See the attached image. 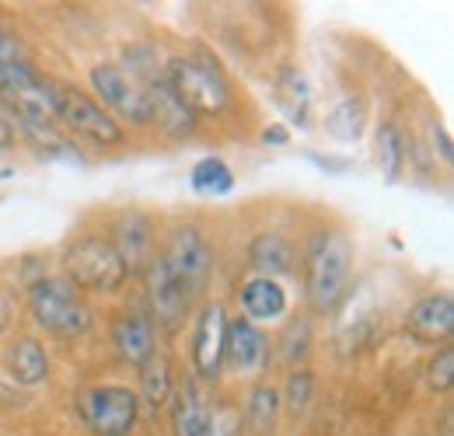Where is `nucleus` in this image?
<instances>
[{
	"label": "nucleus",
	"mask_w": 454,
	"mask_h": 436,
	"mask_svg": "<svg viewBox=\"0 0 454 436\" xmlns=\"http://www.w3.org/2000/svg\"><path fill=\"white\" fill-rule=\"evenodd\" d=\"M454 328V304L448 293L423 297L409 308L405 315V331L419 342H444Z\"/></svg>",
	"instance_id": "14"
},
{
	"label": "nucleus",
	"mask_w": 454,
	"mask_h": 436,
	"mask_svg": "<svg viewBox=\"0 0 454 436\" xmlns=\"http://www.w3.org/2000/svg\"><path fill=\"white\" fill-rule=\"evenodd\" d=\"M192 189L200 196H224L234 189V175L221 158H203L192 167Z\"/></svg>",
	"instance_id": "22"
},
{
	"label": "nucleus",
	"mask_w": 454,
	"mask_h": 436,
	"mask_svg": "<svg viewBox=\"0 0 454 436\" xmlns=\"http://www.w3.org/2000/svg\"><path fill=\"white\" fill-rule=\"evenodd\" d=\"M427 381L434 391H451V381H454V349L451 346H444L434 360H430V370H427Z\"/></svg>",
	"instance_id": "26"
},
{
	"label": "nucleus",
	"mask_w": 454,
	"mask_h": 436,
	"mask_svg": "<svg viewBox=\"0 0 454 436\" xmlns=\"http://www.w3.org/2000/svg\"><path fill=\"white\" fill-rule=\"evenodd\" d=\"M224 342H227V311L221 304H207L196 331H192V367L203 381H214L224 367Z\"/></svg>",
	"instance_id": "10"
},
{
	"label": "nucleus",
	"mask_w": 454,
	"mask_h": 436,
	"mask_svg": "<svg viewBox=\"0 0 454 436\" xmlns=\"http://www.w3.org/2000/svg\"><path fill=\"white\" fill-rule=\"evenodd\" d=\"M140 384H144V398L151 405H165L171 398V370L165 356H151L140 367Z\"/></svg>",
	"instance_id": "23"
},
{
	"label": "nucleus",
	"mask_w": 454,
	"mask_h": 436,
	"mask_svg": "<svg viewBox=\"0 0 454 436\" xmlns=\"http://www.w3.org/2000/svg\"><path fill=\"white\" fill-rule=\"evenodd\" d=\"M147 300H151L154 322L165 331H175L192 308V297L182 290V283L165 269V262L158 255L151 259V269H147Z\"/></svg>",
	"instance_id": "11"
},
{
	"label": "nucleus",
	"mask_w": 454,
	"mask_h": 436,
	"mask_svg": "<svg viewBox=\"0 0 454 436\" xmlns=\"http://www.w3.org/2000/svg\"><path fill=\"white\" fill-rule=\"evenodd\" d=\"M304 353H308V325L301 322V325H290V331H286L284 360L286 363H294V360H301Z\"/></svg>",
	"instance_id": "28"
},
{
	"label": "nucleus",
	"mask_w": 454,
	"mask_h": 436,
	"mask_svg": "<svg viewBox=\"0 0 454 436\" xmlns=\"http://www.w3.org/2000/svg\"><path fill=\"white\" fill-rule=\"evenodd\" d=\"M364 122H367L364 102H360V98H342L340 105L329 112L325 129H329L336 140H342V144H356L360 133H364Z\"/></svg>",
	"instance_id": "21"
},
{
	"label": "nucleus",
	"mask_w": 454,
	"mask_h": 436,
	"mask_svg": "<svg viewBox=\"0 0 454 436\" xmlns=\"http://www.w3.org/2000/svg\"><path fill=\"white\" fill-rule=\"evenodd\" d=\"M270 360V342L252 322H227L224 363L238 374H259Z\"/></svg>",
	"instance_id": "13"
},
{
	"label": "nucleus",
	"mask_w": 454,
	"mask_h": 436,
	"mask_svg": "<svg viewBox=\"0 0 454 436\" xmlns=\"http://www.w3.org/2000/svg\"><path fill=\"white\" fill-rule=\"evenodd\" d=\"M151 241H154V230H151V220L144 214H129V217H122L115 223L113 248L126 262V269H137L144 259H154L151 255Z\"/></svg>",
	"instance_id": "17"
},
{
	"label": "nucleus",
	"mask_w": 454,
	"mask_h": 436,
	"mask_svg": "<svg viewBox=\"0 0 454 436\" xmlns=\"http://www.w3.org/2000/svg\"><path fill=\"white\" fill-rule=\"evenodd\" d=\"M171 423L175 436H234V412L224 405H214L210 394L196 381H185L171 394Z\"/></svg>",
	"instance_id": "6"
},
{
	"label": "nucleus",
	"mask_w": 454,
	"mask_h": 436,
	"mask_svg": "<svg viewBox=\"0 0 454 436\" xmlns=\"http://www.w3.org/2000/svg\"><path fill=\"white\" fill-rule=\"evenodd\" d=\"M277 409H280V394H277V387H270V384H262V387H255L252 391V401H248V426L255 430V433H266V430H273V423H277Z\"/></svg>",
	"instance_id": "24"
},
{
	"label": "nucleus",
	"mask_w": 454,
	"mask_h": 436,
	"mask_svg": "<svg viewBox=\"0 0 454 436\" xmlns=\"http://www.w3.org/2000/svg\"><path fill=\"white\" fill-rule=\"evenodd\" d=\"M286 398H290V409H294V412H301V409L308 405V398H311V374H308V370L290 374V381H286Z\"/></svg>",
	"instance_id": "27"
},
{
	"label": "nucleus",
	"mask_w": 454,
	"mask_h": 436,
	"mask_svg": "<svg viewBox=\"0 0 454 436\" xmlns=\"http://www.w3.org/2000/svg\"><path fill=\"white\" fill-rule=\"evenodd\" d=\"M126 262L119 259L113 241L88 234L81 237L70 252H67V283L70 286H84V290H115L126 279Z\"/></svg>",
	"instance_id": "5"
},
{
	"label": "nucleus",
	"mask_w": 454,
	"mask_h": 436,
	"mask_svg": "<svg viewBox=\"0 0 454 436\" xmlns=\"http://www.w3.org/2000/svg\"><path fill=\"white\" fill-rule=\"evenodd\" d=\"M241 308H245V322H280L286 315V293L277 279H252L241 286Z\"/></svg>",
	"instance_id": "16"
},
{
	"label": "nucleus",
	"mask_w": 454,
	"mask_h": 436,
	"mask_svg": "<svg viewBox=\"0 0 454 436\" xmlns=\"http://www.w3.org/2000/svg\"><path fill=\"white\" fill-rule=\"evenodd\" d=\"M7 370L18 384H43L50 378V360H46V349L35 342V339H18L7 353Z\"/></svg>",
	"instance_id": "18"
},
{
	"label": "nucleus",
	"mask_w": 454,
	"mask_h": 436,
	"mask_svg": "<svg viewBox=\"0 0 454 436\" xmlns=\"http://www.w3.org/2000/svg\"><path fill=\"white\" fill-rule=\"evenodd\" d=\"M248 259L266 279H273V276H284L294 269V245L284 234H259L248 248Z\"/></svg>",
	"instance_id": "19"
},
{
	"label": "nucleus",
	"mask_w": 454,
	"mask_h": 436,
	"mask_svg": "<svg viewBox=\"0 0 454 436\" xmlns=\"http://www.w3.org/2000/svg\"><path fill=\"white\" fill-rule=\"evenodd\" d=\"M144 105H147V122H154L158 129H165L175 140L196 133V122L200 119L185 109L182 98L171 91V84L165 81V70L144 84Z\"/></svg>",
	"instance_id": "12"
},
{
	"label": "nucleus",
	"mask_w": 454,
	"mask_h": 436,
	"mask_svg": "<svg viewBox=\"0 0 454 436\" xmlns=\"http://www.w3.org/2000/svg\"><path fill=\"white\" fill-rule=\"evenodd\" d=\"M262 144H286V129L284 126H270V129L262 133Z\"/></svg>",
	"instance_id": "32"
},
{
	"label": "nucleus",
	"mask_w": 454,
	"mask_h": 436,
	"mask_svg": "<svg viewBox=\"0 0 454 436\" xmlns=\"http://www.w3.org/2000/svg\"><path fill=\"white\" fill-rule=\"evenodd\" d=\"M91 88L98 91V98L119 112L122 119H129L133 126H147V105H144V88L115 63H98L91 70Z\"/></svg>",
	"instance_id": "9"
},
{
	"label": "nucleus",
	"mask_w": 454,
	"mask_h": 436,
	"mask_svg": "<svg viewBox=\"0 0 454 436\" xmlns=\"http://www.w3.org/2000/svg\"><path fill=\"white\" fill-rule=\"evenodd\" d=\"M53 115L67 129H74L77 136L98 144V147H115L122 144V129L109 112L98 102H91L84 91L70 88V84H57L53 81Z\"/></svg>",
	"instance_id": "4"
},
{
	"label": "nucleus",
	"mask_w": 454,
	"mask_h": 436,
	"mask_svg": "<svg viewBox=\"0 0 454 436\" xmlns=\"http://www.w3.org/2000/svg\"><path fill=\"white\" fill-rule=\"evenodd\" d=\"M137 394L119 384H102L81 394V416L98 436H129L137 426Z\"/></svg>",
	"instance_id": "7"
},
{
	"label": "nucleus",
	"mask_w": 454,
	"mask_h": 436,
	"mask_svg": "<svg viewBox=\"0 0 454 436\" xmlns=\"http://www.w3.org/2000/svg\"><path fill=\"white\" fill-rule=\"evenodd\" d=\"M165 81L192 115H217L231 105V84L207 56H175L165 63Z\"/></svg>",
	"instance_id": "1"
},
{
	"label": "nucleus",
	"mask_w": 454,
	"mask_h": 436,
	"mask_svg": "<svg viewBox=\"0 0 454 436\" xmlns=\"http://www.w3.org/2000/svg\"><path fill=\"white\" fill-rule=\"evenodd\" d=\"M25 56H21V50H18V43L0 28V74L7 70V66H14V63H21Z\"/></svg>",
	"instance_id": "29"
},
{
	"label": "nucleus",
	"mask_w": 454,
	"mask_h": 436,
	"mask_svg": "<svg viewBox=\"0 0 454 436\" xmlns=\"http://www.w3.org/2000/svg\"><path fill=\"white\" fill-rule=\"evenodd\" d=\"M113 346L126 363L144 367L154 356V325H151V318H144L137 311L119 315L113 325Z\"/></svg>",
	"instance_id": "15"
},
{
	"label": "nucleus",
	"mask_w": 454,
	"mask_h": 436,
	"mask_svg": "<svg viewBox=\"0 0 454 436\" xmlns=\"http://www.w3.org/2000/svg\"><path fill=\"white\" fill-rule=\"evenodd\" d=\"M402 158H405V147H402L398 129L395 126H381V133H378V161H381V171L388 178H398L402 175Z\"/></svg>",
	"instance_id": "25"
},
{
	"label": "nucleus",
	"mask_w": 454,
	"mask_h": 436,
	"mask_svg": "<svg viewBox=\"0 0 454 436\" xmlns=\"http://www.w3.org/2000/svg\"><path fill=\"white\" fill-rule=\"evenodd\" d=\"M28 308H32L39 325L46 331H53V335H63V339L84 335L91 328V311H88L81 290L70 286L67 279H39V283H32Z\"/></svg>",
	"instance_id": "2"
},
{
	"label": "nucleus",
	"mask_w": 454,
	"mask_h": 436,
	"mask_svg": "<svg viewBox=\"0 0 454 436\" xmlns=\"http://www.w3.org/2000/svg\"><path fill=\"white\" fill-rule=\"evenodd\" d=\"M158 259L165 262V269L182 283V290H185L192 300L203 293V286H207V279H210L214 259H210V248H207V241L200 237L196 227H178L168 237V248H165Z\"/></svg>",
	"instance_id": "8"
},
{
	"label": "nucleus",
	"mask_w": 454,
	"mask_h": 436,
	"mask_svg": "<svg viewBox=\"0 0 454 436\" xmlns=\"http://www.w3.org/2000/svg\"><path fill=\"white\" fill-rule=\"evenodd\" d=\"M7 147H14V129H11V122L0 115V151H7Z\"/></svg>",
	"instance_id": "31"
},
{
	"label": "nucleus",
	"mask_w": 454,
	"mask_h": 436,
	"mask_svg": "<svg viewBox=\"0 0 454 436\" xmlns=\"http://www.w3.org/2000/svg\"><path fill=\"white\" fill-rule=\"evenodd\" d=\"M434 144H437V147H441V154L451 161V140H448V133H444L441 126H434Z\"/></svg>",
	"instance_id": "30"
},
{
	"label": "nucleus",
	"mask_w": 454,
	"mask_h": 436,
	"mask_svg": "<svg viewBox=\"0 0 454 436\" xmlns=\"http://www.w3.org/2000/svg\"><path fill=\"white\" fill-rule=\"evenodd\" d=\"M277 98H280L284 112L297 126H308L311 91H308V77H304L297 66H284V70L277 74Z\"/></svg>",
	"instance_id": "20"
},
{
	"label": "nucleus",
	"mask_w": 454,
	"mask_h": 436,
	"mask_svg": "<svg viewBox=\"0 0 454 436\" xmlns=\"http://www.w3.org/2000/svg\"><path fill=\"white\" fill-rule=\"evenodd\" d=\"M349 241L342 234H322L308 259V300L315 311H329L340 304L349 279Z\"/></svg>",
	"instance_id": "3"
}]
</instances>
